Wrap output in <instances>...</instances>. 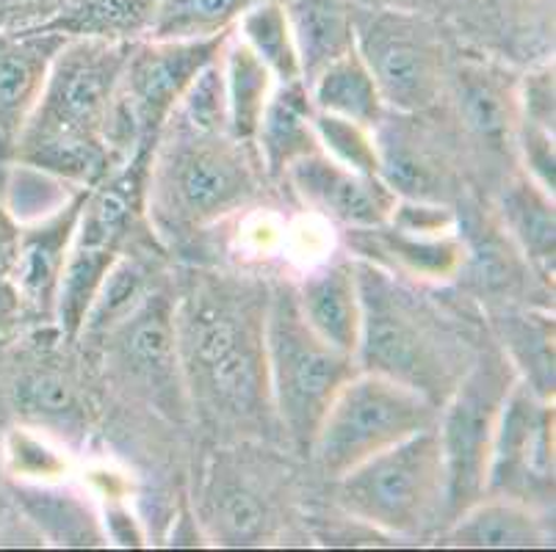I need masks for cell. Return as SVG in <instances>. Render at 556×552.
I'll return each mask as SVG.
<instances>
[{
	"label": "cell",
	"instance_id": "obj_1",
	"mask_svg": "<svg viewBox=\"0 0 556 552\" xmlns=\"http://www.w3.org/2000/svg\"><path fill=\"white\" fill-rule=\"evenodd\" d=\"M269 291L257 277L191 268L172 291V326L191 423L216 445L282 439L266 362Z\"/></svg>",
	"mask_w": 556,
	"mask_h": 552
},
{
	"label": "cell",
	"instance_id": "obj_2",
	"mask_svg": "<svg viewBox=\"0 0 556 552\" xmlns=\"http://www.w3.org/2000/svg\"><path fill=\"white\" fill-rule=\"evenodd\" d=\"M361 291V343L357 368L416 389L441 409L477 362L482 343L477 332L441 298L355 257Z\"/></svg>",
	"mask_w": 556,
	"mask_h": 552
},
{
	"label": "cell",
	"instance_id": "obj_3",
	"mask_svg": "<svg viewBox=\"0 0 556 552\" xmlns=\"http://www.w3.org/2000/svg\"><path fill=\"white\" fill-rule=\"evenodd\" d=\"M266 182L255 141L169 114L148 161L144 219L155 241L175 249L255 205Z\"/></svg>",
	"mask_w": 556,
	"mask_h": 552
},
{
	"label": "cell",
	"instance_id": "obj_4",
	"mask_svg": "<svg viewBox=\"0 0 556 552\" xmlns=\"http://www.w3.org/2000/svg\"><path fill=\"white\" fill-rule=\"evenodd\" d=\"M130 44L67 39L45 78L42 94L20 136L14 164L94 189L114 171L105 125Z\"/></svg>",
	"mask_w": 556,
	"mask_h": 552
},
{
	"label": "cell",
	"instance_id": "obj_5",
	"mask_svg": "<svg viewBox=\"0 0 556 552\" xmlns=\"http://www.w3.org/2000/svg\"><path fill=\"white\" fill-rule=\"evenodd\" d=\"M291 467L269 442L216 445L194 489L202 536L219 547L275 544L294 511Z\"/></svg>",
	"mask_w": 556,
	"mask_h": 552
},
{
	"label": "cell",
	"instance_id": "obj_6",
	"mask_svg": "<svg viewBox=\"0 0 556 552\" xmlns=\"http://www.w3.org/2000/svg\"><path fill=\"white\" fill-rule=\"evenodd\" d=\"M266 362L282 439L300 455H311L332 398L361 368L352 354L338 351L313 332L296 304L294 282H277L269 291Z\"/></svg>",
	"mask_w": 556,
	"mask_h": 552
},
{
	"label": "cell",
	"instance_id": "obj_7",
	"mask_svg": "<svg viewBox=\"0 0 556 552\" xmlns=\"http://www.w3.org/2000/svg\"><path fill=\"white\" fill-rule=\"evenodd\" d=\"M332 486L338 509L352 523L388 539H421L446 519V470L438 425L379 450Z\"/></svg>",
	"mask_w": 556,
	"mask_h": 552
},
{
	"label": "cell",
	"instance_id": "obj_8",
	"mask_svg": "<svg viewBox=\"0 0 556 552\" xmlns=\"http://www.w3.org/2000/svg\"><path fill=\"white\" fill-rule=\"evenodd\" d=\"M75 346L55 323L34 326L0 346V434L9 425L80 442L94 423L86 368L67 348Z\"/></svg>",
	"mask_w": 556,
	"mask_h": 552
},
{
	"label": "cell",
	"instance_id": "obj_9",
	"mask_svg": "<svg viewBox=\"0 0 556 552\" xmlns=\"http://www.w3.org/2000/svg\"><path fill=\"white\" fill-rule=\"evenodd\" d=\"M230 34L214 39H141L130 44L105 125L114 169L153 152L164 121L178 108L191 80L219 59Z\"/></svg>",
	"mask_w": 556,
	"mask_h": 552
},
{
	"label": "cell",
	"instance_id": "obj_10",
	"mask_svg": "<svg viewBox=\"0 0 556 552\" xmlns=\"http://www.w3.org/2000/svg\"><path fill=\"white\" fill-rule=\"evenodd\" d=\"M355 50L393 114H432L446 98L452 55L434 17L361 0Z\"/></svg>",
	"mask_w": 556,
	"mask_h": 552
},
{
	"label": "cell",
	"instance_id": "obj_11",
	"mask_svg": "<svg viewBox=\"0 0 556 552\" xmlns=\"http://www.w3.org/2000/svg\"><path fill=\"white\" fill-rule=\"evenodd\" d=\"M441 409L388 376L357 371L332 398L311 455L318 473L338 480L379 450L438 425Z\"/></svg>",
	"mask_w": 556,
	"mask_h": 552
},
{
	"label": "cell",
	"instance_id": "obj_12",
	"mask_svg": "<svg viewBox=\"0 0 556 552\" xmlns=\"http://www.w3.org/2000/svg\"><path fill=\"white\" fill-rule=\"evenodd\" d=\"M100 354L105 382L128 401L141 403L172 425L191 423L184 373H180L172 291L155 285L123 321L111 326L84 354Z\"/></svg>",
	"mask_w": 556,
	"mask_h": 552
},
{
	"label": "cell",
	"instance_id": "obj_13",
	"mask_svg": "<svg viewBox=\"0 0 556 552\" xmlns=\"http://www.w3.org/2000/svg\"><path fill=\"white\" fill-rule=\"evenodd\" d=\"M518 373L498 346H484L438 414L446 470V523L484 498L490 450Z\"/></svg>",
	"mask_w": 556,
	"mask_h": 552
},
{
	"label": "cell",
	"instance_id": "obj_14",
	"mask_svg": "<svg viewBox=\"0 0 556 552\" xmlns=\"http://www.w3.org/2000/svg\"><path fill=\"white\" fill-rule=\"evenodd\" d=\"M484 498H507L548 511L554 505V401L515 382L504 401Z\"/></svg>",
	"mask_w": 556,
	"mask_h": 552
},
{
	"label": "cell",
	"instance_id": "obj_15",
	"mask_svg": "<svg viewBox=\"0 0 556 552\" xmlns=\"http://www.w3.org/2000/svg\"><path fill=\"white\" fill-rule=\"evenodd\" d=\"M427 114L388 111L377 128L379 177L404 202L448 205L457 194V166L441 144V136L424 125Z\"/></svg>",
	"mask_w": 556,
	"mask_h": 552
},
{
	"label": "cell",
	"instance_id": "obj_16",
	"mask_svg": "<svg viewBox=\"0 0 556 552\" xmlns=\"http://www.w3.org/2000/svg\"><path fill=\"white\" fill-rule=\"evenodd\" d=\"M282 180L294 189L302 205L336 221L343 230H368L391 221L399 196L382 177L361 175L332 161L327 152H311L288 166Z\"/></svg>",
	"mask_w": 556,
	"mask_h": 552
},
{
	"label": "cell",
	"instance_id": "obj_17",
	"mask_svg": "<svg viewBox=\"0 0 556 552\" xmlns=\"http://www.w3.org/2000/svg\"><path fill=\"white\" fill-rule=\"evenodd\" d=\"M64 42V34L48 28L0 30V200L20 136L37 108L50 64Z\"/></svg>",
	"mask_w": 556,
	"mask_h": 552
},
{
	"label": "cell",
	"instance_id": "obj_18",
	"mask_svg": "<svg viewBox=\"0 0 556 552\" xmlns=\"http://www.w3.org/2000/svg\"><path fill=\"white\" fill-rule=\"evenodd\" d=\"M446 94L463 130L488 155L515 152L518 133V84L502 67L477 59L452 61Z\"/></svg>",
	"mask_w": 556,
	"mask_h": 552
},
{
	"label": "cell",
	"instance_id": "obj_19",
	"mask_svg": "<svg viewBox=\"0 0 556 552\" xmlns=\"http://www.w3.org/2000/svg\"><path fill=\"white\" fill-rule=\"evenodd\" d=\"M86 191L89 189L78 191L67 205H62L45 219L20 224L17 255H14L9 273H12L14 285L28 307V316L37 326L53 323L55 293H59L64 266H67Z\"/></svg>",
	"mask_w": 556,
	"mask_h": 552
},
{
	"label": "cell",
	"instance_id": "obj_20",
	"mask_svg": "<svg viewBox=\"0 0 556 552\" xmlns=\"http://www.w3.org/2000/svg\"><path fill=\"white\" fill-rule=\"evenodd\" d=\"M361 260L374 262L418 285H443L457 280L465 262V243L454 230L409 232L391 221L368 230H343Z\"/></svg>",
	"mask_w": 556,
	"mask_h": 552
},
{
	"label": "cell",
	"instance_id": "obj_21",
	"mask_svg": "<svg viewBox=\"0 0 556 552\" xmlns=\"http://www.w3.org/2000/svg\"><path fill=\"white\" fill-rule=\"evenodd\" d=\"M296 304L313 332L343 354H357L361 343V291L355 257H332L294 285Z\"/></svg>",
	"mask_w": 556,
	"mask_h": 552
},
{
	"label": "cell",
	"instance_id": "obj_22",
	"mask_svg": "<svg viewBox=\"0 0 556 552\" xmlns=\"http://www.w3.org/2000/svg\"><path fill=\"white\" fill-rule=\"evenodd\" d=\"M441 544L471 550H529L554 547L548 511L507 498H482L454 516L441 534Z\"/></svg>",
	"mask_w": 556,
	"mask_h": 552
},
{
	"label": "cell",
	"instance_id": "obj_23",
	"mask_svg": "<svg viewBox=\"0 0 556 552\" xmlns=\"http://www.w3.org/2000/svg\"><path fill=\"white\" fill-rule=\"evenodd\" d=\"M498 219L504 235L513 241L526 266L554 291L556 271V213L554 194L540 189L532 177L513 175L502 189L498 200Z\"/></svg>",
	"mask_w": 556,
	"mask_h": 552
},
{
	"label": "cell",
	"instance_id": "obj_24",
	"mask_svg": "<svg viewBox=\"0 0 556 552\" xmlns=\"http://www.w3.org/2000/svg\"><path fill=\"white\" fill-rule=\"evenodd\" d=\"M313 114L316 108L305 80L275 84L255 133L257 155L271 182L282 180L294 161L321 150L313 128Z\"/></svg>",
	"mask_w": 556,
	"mask_h": 552
},
{
	"label": "cell",
	"instance_id": "obj_25",
	"mask_svg": "<svg viewBox=\"0 0 556 552\" xmlns=\"http://www.w3.org/2000/svg\"><path fill=\"white\" fill-rule=\"evenodd\" d=\"M12 500L28 528L53 547H105L103 519L73 489L12 480Z\"/></svg>",
	"mask_w": 556,
	"mask_h": 552
},
{
	"label": "cell",
	"instance_id": "obj_26",
	"mask_svg": "<svg viewBox=\"0 0 556 552\" xmlns=\"http://www.w3.org/2000/svg\"><path fill=\"white\" fill-rule=\"evenodd\" d=\"M305 86L327 64L355 50V17L361 0H282Z\"/></svg>",
	"mask_w": 556,
	"mask_h": 552
},
{
	"label": "cell",
	"instance_id": "obj_27",
	"mask_svg": "<svg viewBox=\"0 0 556 552\" xmlns=\"http://www.w3.org/2000/svg\"><path fill=\"white\" fill-rule=\"evenodd\" d=\"M498 348L520 382L534 395L554 401V316L538 310H502L493 316Z\"/></svg>",
	"mask_w": 556,
	"mask_h": 552
},
{
	"label": "cell",
	"instance_id": "obj_28",
	"mask_svg": "<svg viewBox=\"0 0 556 552\" xmlns=\"http://www.w3.org/2000/svg\"><path fill=\"white\" fill-rule=\"evenodd\" d=\"M155 23V0H64L62 12L39 28L67 39L134 44L150 39Z\"/></svg>",
	"mask_w": 556,
	"mask_h": 552
},
{
	"label": "cell",
	"instance_id": "obj_29",
	"mask_svg": "<svg viewBox=\"0 0 556 552\" xmlns=\"http://www.w3.org/2000/svg\"><path fill=\"white\" fill-rule=\"evenodd\" d=\"M307 91H311L313 108L316 111L361 121V125L371 130L388 114L382 94L377 89V80H374L371 69L366 67V61L361 59L357 50L327 64L307 84Z\"/></svg>",
	"mask_w": 556,
	"mask_h": 552
},
{
	"label": "cell",
	"instance_id": "obj_30",
	"mask_svg": "<svg viewBox=\"0 0 556 552\" xmlns=\"http://www.w3.org/2000/svg\"><path fill=\"white\" fill-rule=\"evenodd\" d=\"M225 75L227 130L241 141H255L257 125L275 89V78L261 59L232 30L219 53Z\"/></svg>",
	"mask_w": 556,
	"mask_h": 552
},
{
	"label": "cell",
	"instance_id": "obj_31",
	"mask_svg": "<svg viewBox=\"0 0 556 552\" xmlns=\"http://www.w3.org/2000/svg\"><path fill=\"white\" fill-rule=\"evenodd\" d=\"M236 34L266 64L275 84L302 80L300 53H296L294 34H291L282 0H261L247 9L236 23Z\"/></svg>",
	"mask_w": 556,
	"mask_h": 552
},
{
	"label": "cell",
	"instance_id": "obj_32",
	"mask_svg": "<svg viewBox=\"0 0 556 552\" xmlns=\"http://www.w3.org/2000/svg\"><path fill=\"white\" fill-rule=\"evenodd\" d=\"M261 0H155L150 39H214L230 34Z\"/></svg>",
	"mask_w": 556,
	"mask_h": 552
},
{
	"label": "cell",
	"instance_id": "obj_33",
	"mask_svg": "<svg viewBox=\"0 0 556 552\" xmlns=\"http://www.w3.org/2000/svg\"><path fill=\"white\" fill-rule=\"evenodd\" d=\"M78 191L84 189H75L62 177H53L48 171L34 169V166L14 164L7 177L3 202L17 219V224H31V221L45 219L62 205H67Z\"/></svg>",
	"mask_w": 556,
	"mask_h": 552
},
{
	"label": "cell",
	"instance_id": "obj_34",
	"mask_svg": "<svg viewBox=\"0 0 556 552\" xmlns=\"http://www.w3.org/2000/svg\"><path fill=\"white\" fill-rule=\"evenodd\" d=\"M313 128H316L318 146L332 161L343 164L346 169L361 171V175L379 177V152L371 128L361 121L343 119V116L325 114V111L313 114Z\"/></svg>",
	"mask_w": 556,
	"mask_h": 552
},
{
	"label": "cell",
	"instance_id": "obj_35",
	"mask_svg": "<svg viewBox=\"0 0 556 552\" xmlns=\"http://www.w3.org/2000/svg\"><path fill=\"white\" fill-rule=\"evenodd\" d=\"M0 459H3V470L9 478L25 480V484H55L67 473L64 455L48 448L42 437H37V432L23 428V425H9L3 432Z\"/></svg>",
	"mask_w": 556,
	"mask_h": 552
},
{
	"label": "cell",
	"instance_id": "obj_36",
	"mask_svg": "<svg viewBox=\"0 0 556 552\" xmlns=\"http://www.w3.org/2000/svg\"><path fill=\"white\" fill-rule=\"evenodd\" d=\"M551 130L529 125L518 119V133H515V152L523 161V175L532 177L540 189L556 194V146Z\"/></svg>",
	"mask_w": 556,
	"mask_h": 552
},
{
	"label": "cell",
	"instance_id": "obj_37",
	"mask_svg": "<svg viewBox=\"0 0 556 552\" xmlns=\"http://www.w3.org/2000/svg\"><path fill=\"white\" fill-rule=\"evenodd\" d=\"M554 61H545L532 73H526L518 84V111L520 121L538 128L556 130V103H554Z\"/></svg>",
	"mask_w": 556,
	"mask_h": 552
},
{
	"label": "cell",
	"instance_id": "obj_38",
	"mask_svg": "<svg viewBox=\"0 0 556 552\" xmlns=\"http://www.w3.org/2000/svg\"><path fill=\"white\" fill-rule=\"evenodd\" d=\"M34 326L37 323L28 316V307H25L23 296L14 285L12 273L0 271V346H7Z\"/></svg>",
	"mask_w": 556,
	"mask_h": 552
},
{
	"label": "cell",
	"instance_id": "obj_39",
	"mask_svg": "<svg viewBox=\"0 0 556 552\" xmlns=\"http://www.w3.org/2000/svg\"><path fill=\"white\" fill-rule=\"evenodd\" d=\"M64 0H0V30L39 28L62 12Z\"/></svg>",
	"mask_w": 556,
	"mask_h": 552
},
{
	"label": "cell",
	"instance_id": "obj_40",
	"mask_svg": "<svg viewBox=\"0 0 556 552\" xmlns=\"http://www.w3.org/2000/svg\"><path fill=\"white\" fill-rule=\"evenodd\" d=\"M363 3H374V7H391L404 9V12H418L427 17L441 20L443 14H463L479 7V0H363Z\"/></svg>",
	"mask_w": 556,
	"mask_h": 552
},
{
	"label": "cell",
	"instance_id": "obj_41",
	"mask_svg": "<svg viewBox=\"0 0 556 552\" xmlns=\"http://www.w3.org/2000/svg\"><path fill=\"white\" fill-rule=\"evenodd\" d=\"M28 528L23 516H20L17 505L12 500V484L3 470V459H0V544H17V530Z\"/></svg>",
	"mask_w": 556,
	"mask_h": 552
},
{
	"label": "cell",
	"instance_id": "obj_42",
	"mask_svg": "<svg viewBox=\"0 0 556 552\" xmlns=\"http://www.w3.org/2000/svg\"><path fill=\"white\" fill-rule=\"evenodd\" d=\"M17 238H20V224L9 213L7 202L0 200V271H12L14 255H17Z\"/></svg>",
	"mask_w": 556,
	"mask_h": 552
}]
</instances>
